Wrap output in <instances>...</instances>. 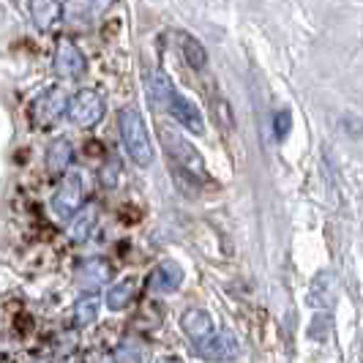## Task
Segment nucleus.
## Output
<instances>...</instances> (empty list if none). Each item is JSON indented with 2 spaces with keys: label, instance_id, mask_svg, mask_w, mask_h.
<instances>
[{
  "label": "nucleus",
  "instance_id": "1",
  "mask_svg": "<svg viewBox=\"0 0 363 363\" xmlns=\"http://www.w3.org/2000/svg\"><path fill=\"white\" fill-rule=\"evenodd\" d=\"M118 128H121V140H123L128 159L137 167H150L153 164V143H150V134H147V126L143 115H140V109H121L118 112Z\"/></svg>",
  "mask_w": 363,
  "mask_h": 363
},
{
  "label": "nucleus",
  "instance_id": "2",
  "mask_svg": "<svg viewBox=\"0 0 363 363\" xmlns=\"http://www.w3.org/2000/svg\"><path fill=\"white\" fill-rule=\"evenodd\" d=\"M164 143H167V150L172 156V162L181 167L186 175H191L194 181H208V169H205V159L200 156V150L186 143L178 134H169L164 131Z\"/></svg>",
  "mask_w": 363,
  "mask_h": 363
},
{
  "label": "nucleus",
  "instance_id": "3",
  "mask_svg": "<svg viewBox=\"0 0 363 363\" xmlns=\"http://www.w3.org/2000/svg\"><path fill=\"white\" fill-rule=\"evenodd\" d=\"M194 352L200 355L202 361H213V363H224V361H235L240 355V342H238L233 333H211L205 336L202 342H197Z\"/></svg>",
  "mask_w": 363,
  "mask_h": 363
},
{
  "label": "nucleus",
  "instance_id": "4",
  "mask_svg": "<svg viewBox=\"0 0 363 363\" xmlns=\"http://www.w3.org/2000/svg\"><path fill=\"white\" fill-rule=\"evenodd\" d=\"M69 118L77 126H96L104 118V101L96 91H79L69 101Z\"/></svg>",
  "mask_w": 363,
  "mask_h": 363
},
{
  "label": "nucleus",
  "instance_id": "5",
  "mask_svg": "<svg viewBox=\"0 0 363 363\" xmlns=\"http://www.w3.org/2000/svg\"><path fill=\"white\" fill-rule=\"evenodd\" d=\"M82 200H85V191H82V178L79 175H66L57 191L52 197V211L60 218H69L74 213L82 211Z\"/></svg>",
  "mask_w": 363,
  "mask_h": 363
},
{
  "label": "nucleus",
  "instance_id": "6",
  "mask_svg": "<svg viewBox=\"0 0 363 363\" xmlns=\"http://www.w3.org/2000/svg\"><path fill=\"white\" fill-rule=\"evenodd\" d=\"M167 109H169V115L181 123L186 131H191V134H205V118H202V112L197 109L194 101H189L186 96L175 91L169 96V101H167Z\"/></svg>",
  "mask_w": 363,
  "mask_h": 363
},
{
  "label": "nucleus",
  "instance_id": "7",
  "mask_svg": "<svg viewBox=\"0 0 363 363\" xmlns=\"http://www.w3.org/2000/svg\"><path fill=\"white\" fill-rule=\"evenodd\" d=\"M85 55L74 41H60L55 50V72L60 74L63 79H77L85 74Z\"/></svg>",
  "mask_w": 363,
  "mask_h": 363
},
{
  "label": "nucleus",
  "instance_id": "8",
  "mask_svg": "<svg viewBox=\"0 0 363 363\" xmlns=\"http://www.w3.org/2000/svg\"><path fill=\"white\" fill-rule=\"evenodd\" d=\"M66 112V93L60 88H50L36 99L33 104V121L38 126H52L55 121Z\"/></svg>",
  "mask_w": 363,
  "mask_h": 363
},
{
  "label": "nucleus",
  "instance_id": "9",
  "mask_svg": "<svg viewBox=\"0 0 363 363\" xmlns=\"http://www.w3.org/2000/svg\"><path fill=\"white\" fill-rule=\"evenodd\" d=\"M181 284H183V268L178 262H172V259L159 262L153 268V273H150V279H147V287H150V292H156V295L175 292Z\"/></svg>",
  "mask_w": 363,
  "mask_h": 363
},
{
  "label": "nucleus",
  "instance_id": "10",
  "mask_svg": "<svg viewBox=\"0 0 363 363\" xmlns=\"http://www.w3.org/2000/svg\"><path fill=\"white\" fill-rule=\"evenodd\" d=\"M336 301H339V284H336V279L330 276V273H320V276H314V281H311L309 287V303L314 309H333L336 306Z\"/></svg>",
  "mask_w": 363,
  "mask_h": 363
},
{
  "label": "nucleus",
  "instance_id": "11",
  "mask_svg": "<svg viewBox=\"0 0 363 363\" xmlns=\"http://www.w3.org/2000/svg\"><path fill=\"white\" fill-rule=\"evenodd\" d=\"M181 328L191 342H202L205 336L213 333V317L205 309H189L181 317Z\"/></svg>",
  "mask_w": 363,
  "mask_h": 363
},
{
  "label": "nucleus",
  "instance_id": "12",
  "mask_svg": "<svg viewBox=\"0 0 363 363\" xmlns=\"http://www.w3.org/2000/svg\"><path fill=\"white\" fill-rule=\"evenodd\" d=\"M109 276V265L104 259H99V257H93V259H85L79 268H77V281L85 287V290H99L104 281H107Z\"/></svg>",
  "mask_w": 363,
  "mask_h": 363
},
{
  "label": "nucleus",
  "instance_id": "13",
  "mask_svg": "<svg viewBox=\"0 0 363 363\" xmlns=\"http://www.w3.org/2000/svg\"><path fill=\"white\" fill-rule=\"evenodd\" d=\"M30 14H33V22H36L38 30H50L63 14V6L57 0H33L30 3Z\"/></svg>",
  "mask_w": 363,
  "mask_h": 363
},
{
  "label": "nucleus",
  "instance_id": "14",
  "mask_svg": "<svg viewBox=\"0 0 363 363\" xmlns=\"http://www.w3.org/2000/svg\"><path fill=\"white\" fill-rule=\"evenodd\" d=\"M178 44H181L183 60H186L194 72H202V69L208 66V52H205V47H202L191 33H178Z\"/></svg>",
  "mask_w": 363,
  "mask_h": 363
},
{
  "label": "nucleus",
  "instance_id": "15",
  "mask_svg": "<svg viewBox=\"0 0 363 363\" xmlns=\"http://www.w3.org/2000/svg\"><path fill=\"white\" fill-rule=\"evenodd\" d=\"M72 159H74V147L66 137H57L52 145H50V150H47V167L52 172H66V167L72 164Z\"/></svg>",
  "mask_w": 363,
  "mask_h": 363
},
{
  "label": "nucleus",
  "instance_id": "16",
  "mask_svg": "<svg viewBox=\"0 0 363 363\" xmlns=\"http://www.w3.org/2000/svg\"><path fill=\"white\" fill-rule=\"evenodd\" d=\"M99 295H93V292H85L77 303H74V320H77V325H93L96 320H99Z\"/></svg>",
  "mask_w": 363,
  "mask_h": 363
},
{
  "label": "nucleus",
  "instance_id": "17",
  "mask_svg": "<svg viewBox=\"0 0 363 363\" xmlns=\"http://www.w3.org/2000/svg\"><path fill=\"white\" fill-rule=\"evenodd\" d=\"M134 290H137V284L131 281V279H123V281H118L115 287H109L107 292V309L109 311H123L131 303V298H134Z\"/></svg>",
  "mask_w": 363,
  "mask_h": 363
},
{
  "label": "nucleus",
  "instance_id": "18",
  "mask_svg": "<svg viewBox=\"0 0 363 363\" xmlns=\"http://www.w3.org/2000/svg\"><path fill=\"white\" fill-rule=\"evenodd\" d=\"M211 115H213V121H216V126L221 128V131H233V128H235V112H233L227 99L213 96V99H211Z\"/></svg>",
  "mask_w": 363,
  "mask_h": 363
},
{
  "label": "nucleus",
  "instance_id": "19",
  "mask_svg": "<svg viewBox=\"0 0 363 363\" xmlns=\"http://www.w3.org/2000/svg\"><path fill=\"white\" fill-rule=\"evenodd\" d=\"M147 91H150V96H153L156 104H164V107H167V101H169V96L175 93V88H172L169 77H167L164 72H153L150 74V79H147Z\"/></svg>",
  "mask_w": 363,
  "mask_h": 363
},
{
  "label": "nucleus",
  "instance_id": "20",
  "mask_svg": "<svg viewBox=\"0 0 363 363\" xmlns=\"http://www.w3.org/2000/svg\"><path fill=\"white\" fill-rule=\"evenodd\" d=\"M115 363H147V350L140 342H123L115 350Z\"/></svg>",
  "mask_w": 363,
  "mask_h": 363
},
{
  "label": "nucleus",
  "instance_id": "21",
  "mask_svg": "<svg viewBox=\"0 0 363 363\" xmlns=\"http://www.w3.org/2000/svg\"><path fill=\"white\" fill-rule=\"evenodd\" d=\"M93 227H96V208H88V211H82L79 218L72 224V240H85V238L93 233Z\"/></svg>",
  "mask_w": 363,
  "mask_h": 363
},
{
  "label": "nucleus",
  "instance_id": "22",
  "mask_svg": "<svg viewBox=\"0 0 363 363\" xmlns=\"http://www.w3.org/2000/svg\"><path fill=\"white\" fill-rule=\"evenodd\" d=\"M290 128H292V115H290V112H287V109L276 112V118H273V131H276V137H279V140H287Z\"/></svg>",
  "mask_w": 363,
  "mask_h": 363
},
{
  "label": "nucleus",
  "instance_id": "23",
  "mask_svg": "<svg viewBox=\"0 0 363 363\" xmlns=\"http://www.w3.org/2000/svg\"><path fill=\"white\" fill-rule=\"evenodd\" d=\"M109 3H112V0H91V11L93 14H101L104 9H109Z\"/></svg>",
  "mask_w": 363,
  "mask_h": 363
},
{
  "label": "nucleus",
  "instance_id": "24",
  "mask_svg": "<svg viewBox=\"0 0 363 363\" xmlns=\"http://www.w3.org/2000/svg\"><path fill=\"white\" fill-rule=\"evenodd\" d=\"M156 363H183L181 358H172V355H169V358H162V361H156Z\"/></svg>",
  "mask_w": 363,
  "mask_h": 363
}]
</instances>
